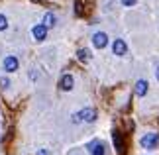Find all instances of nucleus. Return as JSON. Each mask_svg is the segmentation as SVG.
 Here are the masks:
<instances>
[{"label": "nucleus", "instance_id": "nucleus-1", "mask_svg": "<svg viewBox=\"0 0 159 155\" xmlns=\"http://www.w3.org/2000/svg\"><path fill=\"white\" fill-rule=\"evenodd\" d=\"M112 141H114L116 153H118V155H126V141H124V135H122L120 130H114V132H112Z\"/></svg>", "mask_w": 159, "mask_h": 155}, {"label": "nucleus", "instance_id": "nucleus-2", "mask_svg": "<svg viewBox=\"0 0 159 155\" xmlns=\"http://www.w3.org/2000/svg\"><path fill=\"white\" fill-rule=\"evenodd\" d=\"M142 147H145V149H157L159 147V135L157 134H145L142 138Z\"/></svg>", "mask_w": 159, "mask_h": 155}, {"label": "nucleus", "instance_id": "nucleus-3", "mask_svg": "<svg viewBox=\"0 0 159 155\" xmlns=\"http://www.w3.org/2000/svg\"><path fill=\"white\" fill-rule=\"evenodd\" d=\"M93 43H94V47H98V49H104L108 45V35L104 32H96L93 35Z\"/></svg>", "mask_w": 159, "mask_h": 155}, {"label": "nucleus", "instance_id": "nucleus-4", "mask_svg": "<svg viewBox=\"0 0 159 155\" xmlns=\"http://www.w3.org/2000/svg\"><path fill=\"white\" fill-rule=\"evenodd\" d=\"M32 34H34V38L38 39V41H43L47 38V28L43 26V24H38V26L32 28Z\"/></svg>", "mask_w": 159, "mask_h": 155}, {"label": "nucleus", "instance_id": "nucleus-5", "mask_svg": "<svg viewBox=\"0 0 159 155\" xmlns=\"http://www.w3.org/2000/svg\"><path fill=\"white\" fill-rule=\"evenodd\" d=\"M4 71H8V73H14L18 71V67H20V63H18V59L16 57H12V55H8V57L4 59Z\"/></svg>", "mask_w": 159, "mask_h": 155}, {"label": "nucleus", "instance_id": "nucleus-6", "mask_svg": "<svg viewBox=\"0 0 159 155\" xmlns=\"http://www.w3.org/2000/svg\"><path fill=\"white\" fill-rule=\"evenodd\" d=\"M112 51L116 53V55H126L128 53V45H126V41L124 39H114V43H112Z\"/></svg>", "mask_w": 159, "mask_h": 155}, {"label": "nucleus", "instance_id": "nucleus-7", "mask_svg": "<svg viewBox=\"0 0 159 155\" xmlns=\"http://www.w3.org/2000/svg\"><path fill=\"white\" fill-rule=\"evenodd\" d=\"M148 89H149V83L143 80V79H139L136 83V86H134V92H136L138 96H145V94H148Z\"/></svg>", "mask_w": 159, "mask_h": 155}, {"label": "nucleus", "instance_id": "nucleus-8", "mask_svg": "<svg viewBox=\"0 0 159 155\" xmlns=\"http://www.w3.org/2000/svg\"><path fill=\"white\" fill-rule=\"evenodd\" d=\"M79 116H81V120L83 122H94L96 120V110L94 108H84V110H81V112H79Z\"/></svg>", "mask_w": 159, "mask_h": 155}, {"label": "nucleus", "instance_id": "nucleus-9", "mask_svg": "<svg viewBox=\"0 0 159 155\" xmlns=\"http://www.w3.org/2000/svg\"><path fill=\"white\" fill-rule=\"evenodd\" d=\"M89 151L93 155H106V147L102 141H93V144H89Z\"/></svg>", "mask_w": 159, "mask_h": 155}, {"label": "nucleus", "instance_id": "nucleus-10", "mask_svg": "<svg viewBox=\"0 0 159 155\" xmlns=\"http://www.w3.org/2000/svg\"><path fill=\"white\" fill-rule=\"evenodd\" d=\"M73 83H75V80H73L71 75H63V77H61V80H59V89L61 90H71L73 89Z\"/></svg>", "mask_w": 159, "mask_h": 155}, {"label": "nucleus", "instance_id": "nucleus-11", "mask_svg": "<svg viewBox=\"0 0 159 155\" xmlns=\"http://www.w3.org/2000/svg\"><path fill=\"white\" fill-rule=\"evenodd\" d=\"M55 24H57V18H55V14L47 12V14L43 16V26H45V28H53Z\"/></svg>", "mask_w": 159, "mask_h": 155}, {"label": "nucleus", "instance_id": "nucleus-12", "mask_svg": "<svg viewBox=\"0 0 159 155\" xmlns=\"http://www.w3.org/2000/svg\"><path fill=\"white\" fill-rule=\"evenodd\" d=\"M77 57H79V61L87 63V61H90V51H89V49H79V51H77Z\"/></svg>", "mask_w": 159, "mask_h": 155}, {"label": "nucleus", "instance_id": "nucleus-13", "mask_svg": "<svg viewBox=\"0 0 159 155\" xmlns=\"http://www.w3.org/2000/svg\"><path fill=\"white\" fill-rule=\"evenodd\" d=\"M6 28H8V18L4 14H0V32H4Z\"/></svg>", "mask_w": 159, "mask_h": 155}, {"label": "nucleus", "instance_id": "nucleus-14", "mask_svg": "<svg viewBox=\"0 0 159 155\" xmlns=\"http://www.w3.org/2000/svg\"><path fill=\"white\" fill-rule=\"evenodd\" d=\"M75 14H77V16H83V14H84V12H83V2H81V0H77V2H75Z\"/></svg>", "mask_w": 159, "mask_h": 155}, {"label": "nucleus", "instance_id": "nucleus-15", "mask_svg": "<svg viewBox=\"0 0 159 155\" xmlns=\"http://www.w3.org/2000/svg\"><path fill=\"white\" fill-rule=\"evenodd\" d=\"M8 86H10V80L4 79V77H0V89H8Z\"/></svg>", "mask_w": 159, "mask_h": 155}, {"label": "nucleus", "instance_id": "nucleus-16", "mask_svg": "<svg viewBox=\"0 0 159 155\" xmlns=\"http://www.w3.org/2000/svg\"><path fill=\"white\" fill-rule=\"evenodd\" d=\"M138 4V0H122V6H128V8H130V6H136Z\"/></svg>", "mask_w": 159, "mask_h": 155}, {"label": "nucleus", "instance_id": "nucleus-17", "mask_svg": "<svg viewBox=\"0 0 159 155\" xmlns=\"http://www.w3.org/2000/svg\"><path fill=\"white\" fill-rule=\"evenodd\" d=\"M38 155H51V151H49V149H39Z\"/></svg>", "mask_w": 159, "mask_h": 155}, {"label": "nucleus", "instance_id": "nucleus-18", "mask_svg": "<svg viewBox=\"0 0 159 155\" xmlns=\"http://www.w3.org/2000/svg\"><path fill=\"white\" fill-rule=\"evenodd\" d=\"M155 77H157V80H159V67H157V73H155Z\"/></svg>", "mask_w": 159, "mask_h": 155}]
</instances>
